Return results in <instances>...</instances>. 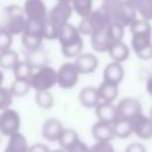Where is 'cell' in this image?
<instances>
[{"label":"cell","mask_w":152,"mask_h":152,"mask_svg":"<svg viewBox=\"0 0 152 152\" xmlns=\"http://www.w3.org/2000/svg\"><path fill=\"white\" fill-rule=\"evenodd\" d=\"M132 33V49L135 56L147 61L152 58V27L150 21L135 19L129 26Z\"/></svg>","instance_id":"6da1fadb"},{"label":"cell","mask_w":152,"mask_h":152,"mask_svg":"<svg viewBox=\"0 0 152 152\" xmlns=\"http://www.w3.org/2000/svg\"><path fill=\"white\" fill-rule=\"evenodd\" d=\"M57 39L61 44L62 55L65 58H76L81 55L83 50V39L76 26L69 23L63 25L58 32Z\"/></svg>","instance_id":"7a4b0ae2"},{"label":"cell","mask_w":152,"mask_h":152,"mask_svg":"<svg viewBox=\"0 0 152 152\" xmlns=\"http://www.w3.org/2000/svg\"><path fill=\"white\" fill-rule=\"evenodd\" d=\"M102 11L109 17L110 21L129 26L137 19V12L127 0H102Z\"/></svg>","instance_id":"3957f363"},{"label":"cell","mask_w":152,"mask_h":152,"mask_svg":"<svg viewBox=\"0 0 152 152\" xmlns=\"http://www.w3.org/2000/svg\"><path fill=\"white\" fill-rule=\"evenodd\" d=\"M110 23L109 17L102 11V8L93 10V12L86 17L82 18V20L78 23L77 30L81 34L84 36H91L96 32L103 31Z\"/></svg>","instance_id":"277c9868"},{"label":"cell","mask_w":152,"mask_h":152,"mask_svg":"<svg viewBox=\"0 0 152 152\" xmlns=\"http://www.w3.org/2000/svg\"><path fill=\"white\" fill-rule=\"evenodd\" d=\"M26 25V17L23 7L18 5H10L5 8V23L2 30L11 36L21 34Z\"/></svg>","instance_id":"5b68a950"},{"label":"cell","mask_w":152,"mask_h":152,"mask_svg":"<svg viewBox=\"0 0 152 152\" xmlns=\"http://www.w3.org/2000/svg\"><path fill=\"white\" fill-rule=\"evenodd\" d=\"M43 27L44 23H34L26 20L25 28L21 33V44L25 48L26 52L34 51L42 48V43L44 40Z\"/></svg>","instance_id":"8992f818"},{"label":"cell","mask_w":152,"mask_h":152,"mask_svg":"<svg viewBox=\"0 0 152 152\" xmlns=\"http://www.w3.org/2000/svg\"><path fill=\"white\" fill-rule=\"evenodd\" d=\"M28 82L31 88L36 91L50 90L55 84H57V71L49 65H44L32 72Z\"/></svg>","instance_id":"52a82bcc"},{"label":"cell","mask_w":152,"mask_h":152,"mask_svg":"<svg viewBox=\"0 0 152 152\" xmlns=\"http://www.w3.org/2000/svg\"><path fill=\"white\" fill-rule=\"evenodd\" d=\"M72 7L71 4H66V2H57L49 12H48V17H46V21L53 26L55 28H57L58 31L61 30V27L65 24L69 23V19L72 15Z\"/></svg>","instance_id":"ba28073f"},{"label":"cell","mask_w":152,"mask_h":152,"mask_svg":"<svg viewBox=\"0 0 152 152\" xmlns=\"http://www.w3.org/2000/svg\"><path fill=\"white\" fill-rule=\"evenodd\" d=\"M20 128V115L17 110L7 108L0 113V133L6 137H11L19 133Z\"/></svg>","instance_id":"9c48e42d"},{"label":"cell","mask_w":152,"mask_h":152,"mask_svg":"<svg viewBox=\"0 0 152 152\" xmlns=\"http://www.w3.org/2000/svg\"><path fill=\"white\" fill-rule=\"evenodd\" d=\"M116 107V119L131 120L135 115L142 113V107L139 100L134 97H124L119 100Z\"/></svg>","instance_id":"30bf717a"},{"label":"cell","mask_w":152,"mask_h":152,"mask_svg":"<svg viewBox=\"0 0 152 152\" xmlns=\"http://www.w3.org/2000/svg\"><path fill=\"white\" fill-rule=\"evenodd\" d=\"M78 71L74 63H64L57 70V84L62 89H71L77 84Z\"/></svg>","instance_id":"8fae6325"},{"label":"cell","mask_w":152,"mask_h":152,"mask_svg":"<svg viewBox=\"0 0 152 152\" xmlns=\"http://www.w3.org/2000/svg\"><path fill=\"white\" fill-rule=\"evenodd\" d=\"M23 10L26 20L34 23H45L48 11L43 0H26Z\"/></svg>","instance_id":"7c38bea8"},{"label":"cell","mask_w":152,"mask_h":152,"mask_svg":"<svg viewBox=\"0 0 152 152\" xmlns=\"http://www.w3.org/2000/svg\"><path fill=\"white\" fill-rule=\"evenodd\" d=\"M132 133L142 140H150L152 138V120L150 116L144 115L142 113L135 115L129 120Z\"/></svg>","instance_id":"4fadbf2b"},{"label":"cell","mask_w":152,"mask_h":152,"mask_svg":"<svg viewBox=\"0 0 152 152\" xmlns=\"http://www.w3.org/2000/svg\"><path fill=\"white\" fill-rule=\"evenodd\" d=\"M75 66L78 74H91L99 65V59L94 53H81L76 57Z\"/></svg>","instance_id":"5bb4252c"},{"label":"cell","mask_w":152,"mask_h":152,"mask_svg":"<svg viewBox=\"0 0 152 152\" xmlns=\"http://www.w3.org/2000/svg\"><path fill=\"white\" fill-rule=\"evenodd\" d=\"M63 128L64 127L58 119H49L43 124L40 134L48 141H57Z\"/></svg>","instance_id":"9a60e30c"},{"label":"cell","mask_w":152,"mask_h":152,"mask_svg":"<svg viewBox=\"0 0 152 152\" xmlns=\"http://www.w3.org/2000/svg\"><path fill=\"white\" fill-rule=\"evenodd\" d=\"M95 115L101 122L113 124L116 120V107L110 102L100 101L95 107Z\"/></svg>","instance_id":"2e32d148"},{"label":"cell","mask_w":152,"mask_h":152,"mask_svg":"<svg viewBox=\"0 0 152 152\" xmlns=\"http://www.w3.org/2000/svg\"><path fill=\"white\" fill-rule=\"evenodd\" d=\"M124 75H125L124 66L120 63L112 62L107 64L103 70V81L119 86L124 78Z\"/></svg>","instance_id":"e0dca14e"},{"label":"cell","mask_w":152,"mask_h":152,"mask_svg":"<svg viewBox=\"0 0 152 152\" xmlns=\"http://www.w3.org/2000/svg\"><path fill=\"white\" fill-rule=\"evenodd\" d=\"M90 44L94 51L96 52H107L110 45L113 44L108 33H107V27L103 31L96 32L90 36Z\"/></svg>","instance_id":"ac0fdd59"},{"label":"cell","mask_w":152,"mask_h":152,"mask_svg":"<svg viewBox=\"0 0 152 152\" xmlns=\"http://www.w3.org/2000/svg\"><path fill=\"white\" fill-rule=\"evenodd\" d=\"M91 134L96 139V141H109L114 138L112 124H106L97 121L91 127Z\"/></svg>","instance_id":"d6986e66"},{"label":"cell","mask_w":152,"mask_h":152,"mask_svg":"<svg viewBox=\"0 0 152 152\" xmlns=\"http://www.w3.org/2000/svg\"><path fill=\"white\" fill-rule=\"evenodd\" d=\"M80 103L86 108H95L100 102L97 95V88L94 87H84L78 94Z\"/></svg>","instance_id":"ffe728a7"},{"label":"cell","mask_w":152,"mask_h":152,"mask_svg":"<svg viewBox=\"0 0 152 152\" xmlns=\"http://www.w3.org/2000/svg\"><path fill=\"white\" fill-rule=\"evenodd\" d=\"M107 52H108L109 57L113 59V62H116L120 64L129 57V49L122 40L112 44Z\"/></svg>","instance_id":"44dd1931"},{"label":"cell","mask_w":152,"mask_h":152,"mask_svg":"<svg viewBox=\"0 0 152 152\" xmlns=\"http://www.w3.org/2000/svg\"><path fill=\"white\" fill-rule=\"evenodd\" d=\"M134 11L140 15V19L146 21L152 20V0H127Z\"/></svg>","instance_id":"7402d4cb"},{"label":"cell","mask_w":152,"mask_h":152,"mask_svg":"<svg viewBox=\"0 0 152 152\" xmlns=\"http://www.w3.org/2000/svg\"><path fill=\"white\" fill-rule=\"evenodd\" d=\"M118 94H119L118 86L109 83V82H106V81H103L100 84V87L97 88V95H99L100 101H102V102L113 103V101L118 97Z\"/></svg>","instance_id":"603a6c76"},{"label":"cell","mask_w":152,"mask_h":152,"mask_svg":"<svg viewBox=\"0 0 152 152\" xmlns=\"http://www.w3.org/2000/svg\"><path fill=\"white\" fill-rule=\"evenodd\" d=\"M28 145L26 138L21 133H15L10 137L8 144L4 152H27Z\"/></svg>","instance_id":"cb8c5ba5"},{"label":"cell","mask_w":152,"mask_h":152,"mask_svg":"<svg viewBox=\"0 0 152 152\" xmlns=\"http://www.w3.org/2000/svg\"><path fill=\"white\" fill-rule=\"evenodd\" d=\"M33 69H39L44 65H46L49 58H48V53L40 48L38 50L34 51H28L26 52V59H25Z\"/></svg>","instance_id":"d4e9b609"},{"label":"cell","mask_w":152,"mask_h":152,"mask_svg":"<svg viewBox=\"0 0 152 152\" xmlns=\"http://www.w3.org/2000/svg\"><path fill=\"white\" fill-rule=\"evenodd\" d=\"M77 140H80L78 139V134H77V132L75 131V129H72V128H63V131H62V133L59 134V137H58V144H59V146H61V148H63V150H69Z\"/></svg>","instance_id":"484cf974"},{"label":"cell","mask_w":152,"mask_h":152,"mask_svg":"<svg viewBox=\"0 0 152 152\" xmlns=\"http://www.w3.org/2000/svg\"><path fill=\"white\" fill-rule=\"evenodd\" d=\"M112 128H113L114 138L126 139V138H128L132 134V128H131V125H129V121L128 120L116 119L112 124Z\"/></svg>","instance_id":"4316f807"},{"label":"cell","mask_w":152,"mask_h":152,"mask_svg":"<svg viewBox=\"0 0 152 152\" xmlns=\"http://www.w3.org/2000/svg\"><path fill=\"white\" fill-rule=\"evenodd\" d=\"M19 62V56L13 50H6L0 52V69L12 70Z\"/></svg>","instance_id":"83f0119b"},{"label":"cell","mask_w":152,"mask_h":152,"mask_svg":"<svg viewBox=\"0 0 152 152\" xmlns=\"http://www.w3.org/2000/svg\"><path fill=\"white\" fill-rule=\"evenodd\" d=\"M72 11H75L81 18L88 17L93 12V0H72Z\"/></svg>","instance_id":"f1b7e54d"},{"label":"cell","mask_w":152,"mask_h":152,"mask_svg":"<svg viewBox=\"0 0 152 152\" xmlns=\"http://www.w3.org/2000/svg\"><path fill=\"white\" fill-rule=\"evenodd\" d=\"M12 70L15 80H28L33 72V68L26 61H19Z\"/></svg>","instance_id":"f546056e"},{"label":"cell","mask_w":152,"mask_h":152,"mask_svg":"<svg viewBox=\"0 0 152 152\" xmlns=\"http://www.w3.org/2000/svg\"><path fill=\"white\" fill-rule=\"evenodd\" d=\"M31 89L28 80H14L10 87V91L12 96L15 97H23L25 96Z\"/></svg>","instance_id":"4dcf8cb0"},{"label":"cell","mask_w":152,"mask_h":152,"mask_svg":"<svg viewBox=\"0 0 152 152\" xmlns=\"http://www.w3.org/2000/svg\"><path fill=\"white\" fill-rule=\"evenodd\" d=\"M36 103L39 108L42 109H50L53 106V96L49 90H43V91H36L34 96Z\"/></svg>","instance_id":"1f68e13d"},{"label":"cell","mask_w":152,"mask_h":152,"mask_svg":"<svg viewBox=\"0 0 152 152\" xmlns=\"http://www.w3.org/2000/svg\"><path fill=\"white\" fill-rule=\"evenodd\" d=\"M12 94L10 91V89L0 87V110H5L7 108H10L11 103H12Z\"/></svg>","instance_id":"d6a6232c"},{"label":"cell","mask_w":152,"mask_h":152,"mask_svg":"<svg viewBox=\"0 0 152 152\" xmlns=\"http://www.w3.org/2000/svg\"><path fill=\"white\" fill-rule=\"evenodd\" d=\"M12 40H13V36H11L5 30L0 28V52L10 50L12 45Z\"/></svg>","instance_id":"836d02e7"},{"label":"cell","mask_w":152,"mask_h":152,"mask_svg":"<svg viewBox=\"0 0 152 152\" xmlns=\"http://www.w3.org/2000/svg\"><path fill=\"white\" fill-rule=\"evenodd\" d=\"M89 152H115V151L109 141H96L91 147H89Z\"/></svg>","instance_id":"e575fe53"},{"label":"cell","mask_w":152,"mask_h":152,"mask_svg":"<svg viewBox=\"0 0 152 152\" xmlns=\"http://www.w3.org/2000/svg\"><path fill=\"white\" fill-rule=\"evenodd\" d=\"M66 152H89V146H87L83 141L77 140L69 150H66Z\"/></svg>","instance_id":"d590c367"},{"label":"cell","mask_w":152,"mask_h":152,"mask_svg":"<svg viewBox=\"0 0 152 152\" xmlns=\"http://www.w3.org/2000/svg\"><path fill=\"white\" fill-rule=\"evenodd\" d=\"M27 152H51V151L48 145L42 144V142H36V144L28 146Z\"/></svg>","instance_id":"8d00e7d4"},{"label":"cell","mask_w":152,"mask_h":152,"mask_svg":"<svg viewBox=\"0 0 152 152\" xmlns=\"http://www.w3.org/2000/svg\"><path fill=\"white\" fill-rule=\"evenodd\" d=\"M125 152H146V148H145V146L141 142L134 141V142H131L126 147V151Z\"/></svg>","instance_id":"74e56055"},{"label":"cell","mask_w":152,"mask_h":152,"mask_svg":"<svg viewBox=\"0 0 152 152\" xmlns=\"http://www.w3.org/2000/svg\"><path fill=\"white\" fill-rule=\"evenodd\" d=\"M146 90H147V93L151 95V97H152V76L147 80V82H146Z\"/></svg>","instance_id":"f35d334b"},{"label":"cell","mask_w":152,"mask_h":152,"mask_svg":"<svg viewBox=\"0 0 152 152\" xmlns=\"http://www.w3.org/2000/svg\"><path fill=\"white\" fill-rule=\"evenodd\" d=\"M2 82H4V72L0 69V87H2Z\"/></svg>","instance_id":"ab89813d"},{"label":"cell","mask_w":152,"mask_h":152,"mask_svg":"<svg viewBox=\"0 0 152 152\" xmlns=\"http://www.w3.org/2000/svg\"><path fill=\"white\" fill-rule=\"evenodd\" d=\"M51 152H66V151L63 150V148H58V150H53V151H51Z\"/></svg>","instance_id":"60d3db41"},{"label":"cell","mask_w":152,"mask_h":152,"mask_svg":"<svg viewBox=\"0 0 152 152\" xmlns=\"http://www.w3.org/2000/svg\"><path fill=\"white\" fill-rule=\"evenodd\" d=\"M58 2H66V4H70L72 0H57Z\"/></svg>","instance_id":"b9f144b4"},{"label":"cell","mask_w":152,"mask_h":152,"mask_svg":"<svg viewBox=\"0 0 152 152\" xmlns=\"http://www.w3.org/2000/svg\"><path fill=\"white\" fill-rule=\"evenodd\" d=\"M150 118H151V120H152V107H151V112H150Z\"/></svg>","instance_id":"7bdbcfd3"}]
</instances>
